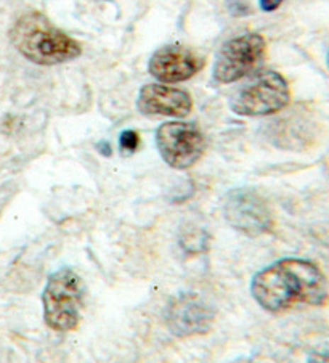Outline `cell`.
Instances as JSON below:
<instances>
[{
    "mask_svg": "<svg viewBox=\"0 0 329 363\" xmlns=\"http://www.w3.org/2000/svg\"><path fill=\"white\" fill-rule=\"evenodd\" d=\"M254 301L267 312L279 313L299 306H321L328 298L326 280L316 264L288 257L254 275Z\"/></svg>",
    "mask_w": 329,
    "mask_h": 363,
    "instance_id": "cell-1",
    "label": "cell"
},
{
    "mask_svg": "<svg viewBox=\"0 0 329 363\" xmlns=\"http://www.w3.org/2000/svg\"><path fill=\"white\" fill-rule=\"evenodd\" d=\"M11 44L24 58L35 65H60L81 55V45L68 34L53 26L52 21L39 11L18 18L10 31Z\"/></svg>",
    "mask_w": 329,
    "mask_h": 363,
    "instance_id": "cell-2",
    "label": "cell"
},
{
    "mask_svg": "<svg viewBox=\"0 0 329 363\" xmlns=\"http://www.w3.org/2000/svg\"><path fill=\"white\" fill-rule=\"evenodd\" d=\"M84 298L85 284L74 270L63 267L53 272L42 293L45 325L58 333L76 330L81 322Z\"/></svg>",
    "mask_w": 329,
    "mask_h": 363,
    "instance_id": "cell-3",
    "label": "cell"
},
{
    "mask_svg": "<svg viewBox=\"0 0 329 363\" xmlns=\"http://www.w3.org/2000/svg\"><path fill=\"white\" fill-rule=\"evenodd\" d=\"M291 92L284 77L277 71H260L231 96L230 108L238 116H270L289 105Z\"/></svg>",
    "mask_w": 329,
    "mask_h": 363,
    "instance_id": "cell-4",
    "label": "cell"
},
{
    "mask_svg": "<svg viewBox=\"0 0 329 363\" xmlns=\"http://www.w3.org/2000/svg\"><path fill=\"white\" fill-rule=\"evenodd\" d=\"M267 42L260 34L247 33L225 42L217 53L214 79L218 84H233L251 74L265 58Z\"/></svg>",
    "mask_w": 329,
    "mask_h": 363,
    "instance_id": "cell-5",
    "label": "cell"
},
{
    "mask_svg": "<svg viewBox=\"0 0 329 363\" xmlns=\"http://www.w3.org/2000/svg\"><path fill=\"white\" fill-rule=\"evenodd\" d=\"M156 145L161 158L172 169H190L204 155L206 140L194 124L166 123L156 132Z\"/></svg>",
    "mask_w": 329,
    "mask_h": 363,
    "instance_id": "cell-6",
    "label": "cell"
},
{
    "mask_svg": "<svg viewBox=\"0 0 329 363\" xmlns=\"http://www.w3.org/2000/svg\"><path fill=\"white\" fill-rule=\"evenodd\" d=\"M223 216L231 227L246 237H260L273 228L272 211L252 189L231 190L223 201Z\"/></svg>",
    "mask_w": 329,
    "mask_h": 363,
    "instance_id": "cell-7",
    "label": "cell"
},
{
    "mask_svg": "<svg viewBox=\"0 0 329 363\" xmlns=\"http://www.w3.org/2000/svg\"><path fill=\"white\" fill-rule=\"evenodd\" d=\"M214 318L212 306L194 293L179 294L166 308L167 328L179 337L206 335L211 331Z\"/></svg>",
    "mask_w": 329,
    "mask_h": 363,
    "instance_id": "cell-8",
    "label": "cell"
},
{
    "mask_svg": "<svg viewBox=\"0 0 329 363\" xmlns=\"http://www.w3.org/2000/svg\"><path fill=\"white\" fill-rule=\"evenodd\" d=\"M203 68L204 58L180 45H167L156 50L148 66L151 76L162 84L185 82Z\"/></svg>",
    "mask_w": 329,
    "mask_h": 363,
    "instance_id": "cell-9",
    "label": "cell"
},
{
    "mask_svg": "<svg viewBox=\"0 0 329 363\" xmlns=\"http://www.w3.org/2000/svg\"><path fill=\"white\" fill-rule=\"evenodd\" d=\"M137 106L145 116L186 118L193 110V99L184 89L148 84L140 90Z\"/></svg>",
    "mask_w": 329,
    "mask_h": 363,
    "instance_id": "cell-10",
    "label": "cell"
},
{
    "mask_svg": "<svg viewBox=\"0 0 329 363\" xmlns=\"http://www.w3.org/2000/svg\"><path fill=\"white\" fill-rule=\"evenodd\" d=\"M140 145V137L135 130H124L119 137V147L123 153H133Z\"/></svg>",
    "mask_w": 329,
    "mask_h": 363,
    "instance_id": "cell-11",
    "label": "cell"
},
{
    "mask_svg": "<svg viewBox=\"0 0 329 363\" xmlns=\"http://www.w3.org/2000/svg\"><path fill=\"white\" fill-rule=\"evenodd\" d=\"M259 4L264 11H275L283 4V0H259Z\"/></svg>",
    "mask_w": 329,
    "mask_h": 363,
    "instance_id": "cell-12",
    "label": "cell"
},
{
    "mask_svg": "<svg viewBox=\"0 0 329 363\" xmlns=\"http://www.w3.org/2000/svg\"><path fill=\"white\" fill-rule=\"evenodd\" d=\"M99 150H100L101 153L105 155V156H111V147H109L108 142H101V143L99 145Z\"/></svg>",
    "mask_w": 329,
    "mask_h": 363,
    "instance_id": "cell-13",
    "label": "cell"
},
{
    "mask_svg": "<svg viewBox=\"0 0 329 363\" xmlns=\"http://www.w3.org/2000/svg\"><path fill=\"white\" fill-rule=\"evenodd\" d=\"M328 66H329V53H328Z\"/></svg>",
    "mask_w": 329,
    "mask_h": 363,
    "instance_id": "cell-14",
    "label": "cell"
}]
</instances>
